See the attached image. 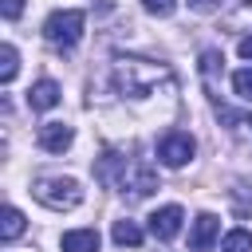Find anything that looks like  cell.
<instances>
[{"mask_svg": "<svg viewBox=\"0 0 252 252\" xmlns=\"http://www.w3.org/2000/svg\"><path fill=\"white\" fill-rule=\"evenodd\" d=\"M0 12H4V20H20L24 0H0Z\"/></svg>", "mask_w": 252, "mask_h": 252, "instance_id": "18", "label": "cell"}, {"mask_svg": "<svg viewBox=\"0 0 252 252\" xmlns=\"http://www.w3.org/2000/svg\"><path fill=\"white\" fill-rule=\"evenodd\" d=\"M181 220H185L181 205H161V209L150 217V232H154L158 240H173V236L181 232Z\"/></svg>", "mask_w": 252, "mask_h": 252, "instance_id": "7", "label": "cell"}, {"mask_svg": "<svg viewBox=\"0 0 252 252\" xmlns=\"http://www.w3.org/2000/svg\"><path fill=\"white\" fill-rule=\"evenodd\" d=\"M94 177H98L102 185H114L126 201H146V197L158 189V173H154L146 161H130V158L110 154V150L98 158Z\"/></svg>", "mask_w": 252, "mask_h": 252, "instance_id": "1", "label": "cell"}, {"mask_svg": "<svg viewBox=\"0 0 252 252\" xmlns=\"http://www.w3.org/2000/svg\"><path fill=\"white\" fill-rule=\"evenodd\" d=\"M193 150H197V142H193V134H185V130H165V134L158 138V161L169 165V169H181V165L193 158Z\"/></svg>", "mask_w": 252, "mask_h": 252, "instance_id": "5", "label": "cell"}, {"mask_svg": "<svg viewBox=\"0 0 252 252\" xmlns=\"http://www.w3.org/2000/svg\"><path fill=\"white\" fill-rule=\"evenodd\" d=\"M63 252H98V232L94 228H71L63 232Z\"/></svg>", "mask_w": 252, "mask_h": 252, "instance_id": "10", "label": "cell"}, {"mask_svg": "<svg viewBox=\"0 0 252 252\" xmlns=\"http://www.w3.org/2000/svg\"><path fill=\"white\" fill-rule=\"evenodd\" d=\"M83 28H87V16L79 8H63V12H51L43 20V39L59 51H71L83 39Z\"/></svg>", "mask_w": 252, "mask_h": 252, "instance_id": "4", "label": "cell"}, {"mask_svg": "<svg viewBox=\"0 0 252 252\" xmlns=\"http://www.w3.org/2000/svg\"><path fill=\"white\" fill-rule=\"evenodd\" d=\"M114 87L130 98H146V94H158V87L173 91V71L165 63H150V59H118Z\"/></svg>", "mask_w": 252, "mask_h": 252, "instance_id": "2", "label": "cell"}, {"mask_svg": "<svg viewBox=\"0 0 252 252\" xmlns=\"http://www.w3.org/2000/svg\"><path fill=\"white\" fill-rule=\"evenodd\" d=\"M217 236H220V220L213 213H201L193 220V232H189V252H213Z\"/></svg>", "mask_w": 252, "mask_h": 252, "instance_id": "6", "label": "cell"}, {"mask_svg": "<svg viewBox=\"0 0 252 252\" xmlns=\"http://www.w3.org/2000/svg\"><path fill=\"white\" fill-rule=\"evenodd\" d=\"M35 138H39V146H43L47 154H63V150L75 142V130H71L67 122H43Z\"/></svg>", "mask_w": 252, "mask_h": 252, "instance_id": "8", "label": "cell"}, {"mask_svg": "<svg viewBox=\"0 0 252 252\" xmlns=\"http://www.w3.org/2000/svg\"><path fill=\"white\" fill-rule=\"evenodd\" d=\"M142 8L150 12V16H173V8H177V0H142Z\"/></svg>", "mask_w": 252, "mask_h": 252, "instance_id": "17", "label": "cell"}, {"mask_svg": "<svg viewBox=\"0 0 252 252\" xmlns=\"http://www.w3.org/2000/svg\"><path fill=\"white\" fill-rule=\"evenodd\" d=\"M110 236H114V244H122V248H138L142 244V228L134 224V220H114V228H110Z\"/></svg>", "mask_w": 252, "mask_h": 252, "instance_id": "11", "label": "cell"}, {"mask_svg": "<svg viewBox=\"0 0 252 252\" xmlns=\"http://www.w3.org/2000/svg\"><path fill=\"white\" fill-rule=\"evenodd\" d=\"M220 252H252V232L248 228H232L220 240Z\"/></svg>", "mask_w": 252, "mask_h": 252, "instance_id": "14", "label": "cell"}, {"mask_svg": "<svg viewBox=\"0 0 252 252\" xmlns=\"http://www.w3.org/2000/svg\"><path fill=\"white\" fill-rule=\"evenodd\" d=\"M16 71H20V55H16L12 43H4V47H0V83H12Z\"/></svg>", "mask_w": 252, "mask_h": 252, "instance_id": "13", "label": "cell"}, {"mask_svg": "<svg viewBox=\"0 0 252 252\" xmlns=\"http://www.w3.org/2000/svg\"><path fill=\"white\" fill-rule=\"evenodd\" d=\"M20 232H24V213H20L16 205H8V209H4V220H0V240L12 244Z\"/></svg>", "mask_w": 252, "mask_h": 252, "instance_id": "12", "label": "cell"}, {"mask_svg": "<svg viewBox=\"0 0 252 252\" xmlns=\"http://www.w3.org/2000/svg\"><path fill=\"white\" fill-rule=\"evenodd\" d=\"M248 126H252V118H248Z\"/></svg>", "mask_w": 252, "mask_h": 252, "instance_id": "21", "label": "cell"}, {"mask_svg": "<svg viewBox=\"0 0 252 252\" xmlns=\"http://www.w3.org/2000/svg\"><path fill=\"white\" fill-rule=\"evenodd\" d=\"M217 4H220V0H189V8H193V12H213Z\"/></svg>", "mask_w": 252, "mask_h": 252, "instance_id": "19", "label": "cell"}, {"mask_svg": "<svg viewBox=\"0 0 252 252\" xmlns=\"http://www.w3.org/2000/svg\"><path fill=\"white\" fill-rule=\"evenodd\" d=\"M220 63H224V59H220V51H213V47H209V51H201V75H205V83H209V87H213V79H217Z\"/></svg>", "mask_w": 252, "mask_h": 252, "instance_id": "15", "label": "cell"}, {"mask_svg": "<svg viewBox=\"0 0 252 252\" xmlns=\"http://www.w3.org/2000/svg\"><path fill=\"white\" fill-rule=\"evenodd\" d=\"M240 55H244V59H252V35H244V39H240Z\"/></svg>", "mask_w": 252, "mask_h": 252, "instance_id": "20", "label": "cell"}, {"mask_svg": "<svg viewBox=\"0 0 252 252\" xmlns=\"http://www.w3.org/2000/svg\"><path fill=\"white\" fill-rule=\"evenodd\" d=\"M59 98H63V91H59L55 79H39V83L28 91V106H32V110H51V106H59Z\"/></svg>", "mask_w": 252, "mask_h": 252, "instance_id": "9", "label": "cell"}, {"mask_svg": "<svg viewBox=\"0 0 252 252\" xmlns=\"http://www.w3.org/2000/svg\"><path fill=\"white\" fill-rule=\"evenodd\" d=\"M32 197L55 213H67V209H79L83 205V185L75 177H35L32 185Z\"/></svg>", "mask_w": 252, "mask_h": 252, "instance_id": "3", "label": "cell"}, {"mask_svg": "<svg viewBox=\"0 0 252 252\" xmlns=\"http://www.w3.org/2000/svg\"><path fill=\"white\" fill-rule=\"evenodd\" d=\"M232 91H236L240 98H248V102H252V67H240V71L232 75Z\"/></svg>", "mask_w": 252, "mask_h": 252, "instance_id": "16", "label": "cell"}]
</instances>
